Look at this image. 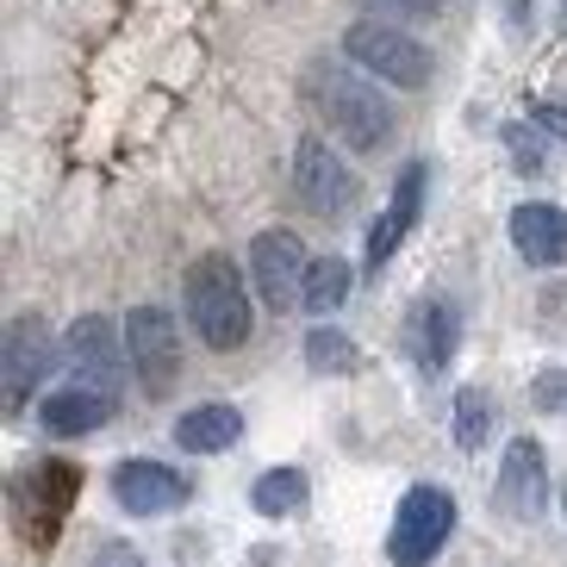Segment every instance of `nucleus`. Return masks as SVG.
<instances>
[{"label":"nucleus","instance_id":"1","mask_svg":"<svg viewBox=\"0 0 567 567\" xmlns=\"http://www.w3.org/2000/svg\"><path fill=\"white\" fill-rule=\"evenodd\" d=\"M187 324L213 350H237L250 337V293L237 281L231 256H200L187 268Z\"/></svg>","mask_w":567,"mask_h":567},{"label":"nucleus","instance_id":"2","mask_svg":"<svg viewBox=\"0 0 567 567\" xmlns=\"http://www.w3.org/2000/svg\"><path fill=\"white\" fill-rule=\"evenodd\" d=\"M312 106L324 113V125L350 137L355 151H381L386 132H393V106L362 82V75H343V69L318 63L312 69Z\"/></svg>","mask_w":567,"mask_h":567},{"label":"nucleus","instance_id":"3","mask_svg":"<svg viewBox=\"0 0 567 567\" xmlns=\"http://www.w3.org/2000/svg\"><path fill=\"white\" fill-rule=\"evenodd\" d=\"M343 56L368 75H381L393 87H424L431 82V51L417 44L412 32H400L393 19H368V25H350L343 38Z\"/></svg>","mask_w":567,"mask_h":567},{"label":"nucleus","instance_id":"4","mask_svg":"<svg viewBox=\"0 0 567 567\" xmlns=\"http://www.w3.org/2000/svg\"><path fill=\"white\" fill-rule=\"evenodd\" d=\"M455 530V499L443 486H412L400 499V517H393V536H386V555L393 567H431L436 549L450 543Z\"/></svg>","mask_w":567,"mask_h":567},{"label":"nucleus","instance_id":"5","mask_svg":"<svg viewBox=\"0 0 567 567\" xmlns=\"http://www.w3.org/2000/svg\"><path fill=\"white\" fill-rule=\"evenodd\" d=\"M125 355H132V368H137V381H144V393H151V400H163L168 386H175V374H182L175 318H168L163 306H137V312L125 318Z\"/></svg>","mask_w":567,"mask_h":567},{"label":"nucleus","instance_id":"6","mask_svg":"<svg viewBox=\"0 0 567 567\" xmlns=\"http://www.w3.org/2000/svg\"><path fill=\"white\" fill-rule=\"evenodd\" d=\"M306 268H312V256H306V244H300L293 231H262V237L250 244V275H256V293L268 300V312L300 306Z\"/></svg>","mask_w":567,"mask_h":567},{"label":"nucleus","instance_id":"7","mask_svg":"<svg viewBox=\"0 0 567 567\" xmlns=\"http://www.w3.org/2000/svg\"><path fill=\"white\" fill-rule=\"evenodd\" d=\"M293 187H300V200L312 206L318 218H337L355 206V175L337 163L318 137H300V151H293Z\"/></svg>","mask_w":567,"mask_h":567},{"label":"nucleus","instance_id":"8","mask_svg":"<svg viewBox=\"0 0 567 567\" xmlns=\"http://www.w3.org/2000/svg\"><path fill=\"white\" fill-rule=\"evenodd\" d=\"M493 499H499V512H512L517 524H530V517L549 512V467H543V450H536L530 436H517L512 450H505Z\"/></svg>","mask_w":567,"mask_h":567},{"label":"nucleus","instance_id":"9","mask_svg":"<svg viewBox=\"0 0 567 567\" xmlns=\"http://www.w3.org/2000/svg\"><path fill=\"white\" fill-rule=\"evenodd\" d=\"M69 499H75V467H69V462L38 467L32 481L19 486V517H25V536H32V543H56Z\"/></svg>","mask_w":567,"mask_h":567},{"label":"nucleus","instance_id":"10","mask_svg":"<svg viewBox=\"0 0 567 567\" xmlns=\"http://www.w3.org/2000/svg\"><path fill=\"white\" fill-rule=\"evenodd\" d=\"M113 499L137 517H156V512L187 505V481L163 462H118L113 467Z\"/></svg>","mask_w":567,"mask_h":567},{"label":"nucleus","instance_id":"11","mask_svg":"<svg viewBox=\"0 0 567 567\" xmlns=\"http://www.w3.org/2000/svg\"><path fill=\"white\" fill-rule=\"evenodd\" d=\"M44 374H51V331L44 318H19L7 331V405H25Z\"/></svg>","mask_w":567,"mask_h":567},{"label":"nucleus","instance_id":"12","mask_svg":"<svg viewBox=\"0 0 567 567\" xmlns=\"http://www.w3.org/2000/svg\"><path fill=\"white\" fill-rule=\"evenodd\" d=\"M512 244H517L524 262L561 268L567 262V213H561V206H543V200L517 206V213H512Z\"/></svg>","mask_w":567,"mask_h":567},{"label":"nucleus","instance_id":"13","mask_svg":"<svg viewBox=\"0 0 567 567\" xmlns=\"http://www.w3.org/2000/svg\"><path fill=\"white\" fill-rule=\"evenodd\" d=\"M38 417H44V431L51 436H87L101 431L106 417H113V393H101V386H56L51 400L38 405Z\"/></svg>","mask_w":567,"mask_h":567},{"label":"nucleus","instance_id":"14","mask_svg":"<svg viewBox=\"0 0 567 567\" xmlns=\"http://www.w3.org/2000/svg\"><path fill=\"white\" fill-rule=\"evenodd\" d=\"M69 362L82 368L87 386H101V393H113L118 381V337L106 318H75V331H69Z\"/></svg>","mask_w":567,"mask_h":567},{"label":"nucleus","instance_id":"15","mask_svg":"<svg viewBox=\"0 0 567 567\" xmlns=\"http://www.w3.org/2000/svg\"><path fill=\"white\" fill-rule=\"evenodd\" d=\"M237 436H244V412L225 400L213 405H194V412H182V424H175V443L194 455H218V450H231Z\"/></svg>","mask_w":567,"mask_h":567},{"label":"nucleus","instance_id":"16","mask_svg":"<svg viewBox=\"0 0 567 567\" xmlns=\"http://www.w3.org/2000/svg\"><path fill=\"white\" fill-rule=\"evenodd\" d=\"M417 200H424V168H405L400 187H393V206H386V218L374 225V237H368V268H381L386 256L400 250V237L417 225Z\"/></svg>","mask_w":567,"mask_h":567},{"label":"nucleus","instance_id":"17","mask_svg":"<svg viewBox=\"0 0 567 567\" xmlns=\"http://www.w3.org/2000/svg\"><path fill=\"white\" fill-rule=\"evenodd\" d=\"M343 300H350V262H343V256H318V262L306 268L300 306L306 312H337Z\"/></svg>","mask_w":567,"mask_h":567},{"label":"nucleus","instance_id":"18","mask_svg":"<svg viewBox=\"0 0 567 567\" xmlns=\"http://www.w3.org/2000/svg\"><path fill=\"white\" fill-rule=\"evenodd\" d=\"M250 505H256L262 517L300 512V505H306V474H300V467H268L262 481L250 486Z\"/></svg>","mask_w":567,"mask_h":567},{"label":"nucleus","instance_id":"19","mask_svg":"<svg viewBox=\"0 0 567 567\" xmlns=\"http://www.w3.org/2000/svg\"><path fill=\"white\" fill-rule=\"evenodd\" d=\"M417 355H424V368H443L455 355V306L431 300L424 312H417Z\"/></svg>","mask_w":567,"mask_h":567},{"label":"nucleus","instance_id":"20","mask_svg":"<svg viewBox=\"0 0 567 567\" xmlns=\"http://www.w3.org/2000/svg\"><path fill=\"white\" fill-rule=\"evenodd\" d=\"M486 424H493V400H486L481 386H462V393H455V443H462V450H481Z\"/></svg>","mask_w":567,"mask_h":567},{"label":"nucleus","instance_id":"21","mask_svg":"<svg viewBox=\"0 0 567 567\" xmlns=\"http://www.w3.org/2000/svg\"><path fill=\"white\" fill-rule=\"evenodd\" d=\"M306 362H312L318 374H350V368H355V343L343 331H324V324H318V331L306 337Z\"/></svg>","mask_w":567,"mask_h":567},{"label":"nucleus","instance_id":"22","mask_svg":"<svg viewBox=\"0 0 567 567\" xmlns=\"http://www.w3.org/2000/svg\"><path fill=\"white\" fill-rule=\"evenodd\" d=\"M530 400L543 405V412H567V368H555V374H543V381L530 386Z\"/></svg>","mask_w":567,"mask_h":567},{"label":"nucleus","instance_id":"23","mask_svg":"<svg viewBox=\"0 0 567 567\" xmlns=\"http://www.w3.org/2000/svg\"><path fill=\"white\" fill-rule=\"evenodd\" d=\"M374 13H393V25H405V19H431L436 0H368Z\"/></svg>","mask_w":567,"mask_h":567},{"label":"nucleus","instance_id":"24","mask_svg":"<svg viewBox=\"0 0 567 567\" xmlns=\"http://www.w3.org/2000/svg\"><path fill=\"white\" fill-rule=\"evenodd\" d=\"M87 567H144V555H137L132 543H101Z\"/></svg>","mask_w":567,"mask_h":567},{"label":"nucleus","instance_id":"25","mask_svg":"<svg viewBox=\"0 0 567 567\" xmlns=\"http://www.w3.org/2000/svg\"><path fill=\"white\" fill-rule=\"evenodd\" d=\"M543 132L567 137V106H543Z\"/></svg>","mask_w":567,"mask_h":567}]
</instances>
